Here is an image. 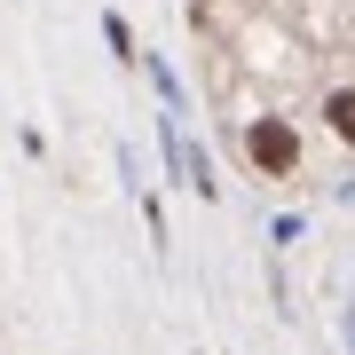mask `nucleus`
<instances>
[{
	"label": "nucleus",
	"mask_w": 355,
	"mask_h": 355,
	"mask_svg": "<svg viewBox=\"0 0 355 355\" xmlns=\"http://www.w3.org/2000/svg\"><path fill=\"white\" fill-rule=\"evenodd\" d=\"M245 158L261 166V174H300V135H292V119H253L245 127Z\"/></svg>",
	"instance_id": "nucleus-1"
},
{
	"label": "nucleus",
	"mask_w": 355,
	"mask_h": 355,
	"mask_svg": "<svg viewBox=\"0 0 355 355\" xmlns=\"http://www.w3.org/2000/svg\"><path fill=\"white\" fill-rule=\"evenodd\" d=\"M182 190L205 198V205L221 198V174H214V150H205V142H182Z\"/></svg>",
	"instance_id": "nucleus-2"
},
{
	"label": "nucleus",
	"mask_w": 355,
	"mask_h": 355,
	"mask_svg": "<svg viewBox=\"0 0 355 355\" xmlns=\"http://www.w3.org/2000/svg\"><path fill=\"white\" fill-rule=\"evenodd\" d=\"M324 127L355 150V87H331V95H324Z\"/></svg>",
	"instance_id": "nucleus-3"
},
{
	"label": "nucleus",
	"mask_w": 355,
	"mask_h": 355,
	"mask_svg": "<svg viewBox=\"0 0 355 355\" xmlns=\"http://www.w3.org/2000/svg\"><path fill=\"white\" fill-rule=\"evenodd\" d=\"M103 48H111L119 64H142V48H135V24H127L119 8H103Z\"/></svg>",
	"instance_id": "nucleus-4"
},
{
	"label": "nucleus",
	"mask_w": 355,
	"mask_h": 355,
	"mask_svg": "<svg viewBox=\"0 0 355 355\" xmlns=\"http://www.w3.org/2000/svg\"><path fill=\"white\" fill-rule=\"evenodd\" d=\"M142 71H150V87L166 95V111H182V79H174V64H166V55H142Z\"/></svg>",
	"instance_id": "nucleus-5"
},
{
	"label": "nucleus",
	"mask_w": 355,
	"mask_h": 355,
	"mask_svg": "<svg viewBox=\"0 0 355 355\" xmlns=\"http://www.w3.org/2000/svg\"><path fill=\"white\" fill-rule=\"evenodd\" d=\"M300 229H308L300 214H277V221H268V245H300Z\"/></svg>",
	"instance_id": "nucleus-6"
},
{
	"label": "nucleus",
	"mask_w": 355,
	"mask_h": 355,
	"mask_svg": "<svg viewBox=\"0 0 355 355\" xmlns=\"http://www.w3.org/2000/svg\"><path fill=\"white\" fill-rule=\"evenodd\" d=\"M340 198H347V205H355V174H347V182H340Z\"/></svg>",
	"instance_id": "nucleus-7"
},
{
	"label": "nucleus",
	"mask_w": 355,
	"mask_h": 355,
	"mask_svg": "<svg viewBox=\"0 0 355 355\" xmlns=\"http://www.w3.org/2000/svg\"><path fill=\"white\" fill-rule=\"evenodd\" d=\"M347 355H355V308H347Z\"/></svg>",
	"instance_id": "nucleus-8"
}]
</instances>
